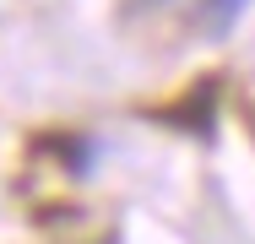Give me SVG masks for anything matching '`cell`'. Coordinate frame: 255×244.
<instances>
[{
	"label": "cell",
	"instance_id": "obj_1",
	"mask_svg": "<svg viewBox=\"0 0 255 244\" xmlns=\"http://www.w3.org/2000/svg\"><path fill=\"white\" fill-rule=\"evenodd\" d=\"M250 0H196V33L201 38H228L234 22L245 16Z\"/></svg>",
	"mask_w": 255,
	"mask_h": 244
}]
</instances>
